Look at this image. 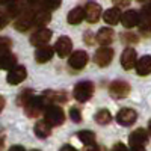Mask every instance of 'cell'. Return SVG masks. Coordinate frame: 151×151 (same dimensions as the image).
<instances>
[{
    "label": "cell",
    "instance_id": "obj_39",
    "mask_svg": "<svg viewBox=\"0 0 151 151\" xmlns=\"http://www.w3.org/2000/svg\"><path fill=\"white\" fill-rule=\"evenodd\" d=\"M9 151H26V150H24L21 145H14V147L9 148Z\"/></svg>",
    "mask_w": 151,
    "mask_h": 151
},
{
    "label": "cell",
    "instance_id": "obj_29",
    "mask_svg": "<svg viewBox=\"0 0 151 151\" xmlns=\"http://www.w3.org/2000/svg\"><path fill=\"white\" fill-rule=\"evenodd\" d=\"M141 20H151V0L147 2V5L142 8V11L139 12Z\"/></svg>",
    "mask_w": 151,
    "mask_h": 151
},
{
    "label": "cell",
    "instance_id": "obj_33",
    "mask_svg": "<svg viewBox=\"0 0 151 151\" xmlns=\"http://www.w3.org/2000/svg\"><path fill=\"white\" fill-rule=\"evenodd\" d=\"M8 23H9L8 14H6V12H3V11H0V30L5 29V27L8 26Z\"/></svg>",
    "mask_w": 151,
    "mask_h": 151
},
{
    "label": "cell",
    "instance_id": "obj_31",
    "mask_svg": "<svg viewBox=\"0 0 151 151\" xmlns=\"http://www.w3.org/2000/svg\"><path fill=\"white\" fill-rule=\"evenodd\" d=\"M122 41L125 44H136L137 41H139V38H137L134 33H124L122 35Z\"/></svg>",
    "mask_w": 151,
    "mask_h": 151
},
{
    "label": "cell",
    "instance_id": "obj_2",
    "mask_svg": "<svg viewBox=\"0 0 151 151\" xmlns=\"http://www.w3.org/2000/svg\"><path fill=\"white\" fill-rule=\"evenodd\" d=\"M45 100H44V97L42 95H30L29 97V100L26 103L23 104V107H24V112H26V115L29 116V118H36L40 113L45 109Z\"/></svg>",
    "mask_w": 151,
    "mask_h": 151
},
{
    "label": "cell",
    "instance_id": "obj_24",
    "mask_svg": "<svg viewBox=\"0 0 151 151\" xmlns=\"http://www.w3.org/2000/svg\"><path fill=\"white\" fill-rule=\"evenodd\" d=\"M83 20H85V12H83V8L76 6L74 9H71V11L68 12L67 21H68L70 24H80Z\"/></svg>",
    "mask_w": 151,
    "mask_h": 151
},
{
    "label": "cell",
    "instance_id": "obj_26",
    "mask_svg": "<svg viewBox=\"0 0 151 151\" xmlns=\"http://www.w3.org/2000/svg\"><path fill=\"white\" fill-rule=\"evenodd\" d=\"M94 119L98 122V124H101V125H106L112 121V115H110V112L107 109H100L95 115H94Z\"/></svg>",
    "mask_w": 151,
    "mask_h": 151
},
{
    "label": "cell",
    "instance_id": "obj_30",
    "mask_svg": "<svg viewBox=\"0 0 151 151\" xmlns=\"http://www.w3.org/2000/svg\"><path fill=\"white\" fill-rule=\"evenodd\" d=\"M70 118H71L74 122H80V121H82V112H80V109L73 107V109L70 110Z\"/></svg>",
    "mask_w": 151,
    "mask_h": 151
},
{
    "label": "cell",
    "instance_id": "obj_46",
    "mask_svg": "<svg viewBox=\"0 0 151 151\" xmlns=\"http://www.w3.org/2000/svg\"><path fill=\"white\" fill-rule=\"evenodd\" d=\"M32 151H40V150H32Z\"/></svg>",
    "mask_w": 151,
    "mask_h": 151
},
{
    "label": "cell",
    "instance_id": "obj_32",
    "mask_svg": "<svg viewBox=\"0 0 151 151\" xmlns=\"http://www.w3.org/2000/svg\"><path fill=\"white\" fill-rule=\"evenodd\" d=\"M32 94H33V92H32V91H29V89H27V91H23V92L18 95V104H20V106H23V104L29 100V97H30Z\"/></svg>",
    "mask_w": 151,
    "mask_h": 151
},
{
    "label": "cell",
    "instance_id": "obj_13",
    "mask_svg": "<svg viewBox=\"0 0 151 151\" xmlns=\"http://www.w3.org/2000/svg\"><path fill=\"white\" fill-rule=\"evenodd\" d=\"M53 55H55V48L52 45H47V44L38 45L35 50V60L38 64H45L53 58Z\"/></svg>",
    "mask_w": 151,
    "mask_h": 151
},
{
    "label": "cell",
    "instance_id": "obj_42",
    "mask_svg": "<svg viewBox=\"0 0 151 151\" xmlns=\"http://www.w3.org/2000/svg\"><path fill=\"white\" fill-rule=\"evenodd\" d=\"M3 137H0V151H3Z\"/></svg>",
    "mask_w": 151,
    "mask_h": 151
},
{
    "label": "cell",
    "instance_id": "obj_44",
    "mask_svg": "<svg viewBox=\"0 0 151 151\" xmlns=\"http://www.w3.org/2000/svg\"><path fill=\"white\" fill-rule=\"evenodd\" d=\"M148 134H151V121H150V124H148Z\"/></svg>",
    "mask_w": 151,
    "mask_h": 151
},
{
    "label": "cell",
    "instance_id": "obj_36",
    "mask_svg": "<svg viewBox=\"0 0 151 151\" xmlns=\"http://www.w3.org/2000/svg\"><path fill=\"white\" fill-rule=\"evenodd\" d=\"M29 6H32V8H38L40 9V5H41V0H24Z\"/></svg>",
    "mask_w": 151,
    "mask_h": 151
},
{
    "label": "cell",
    "instance_id": "obj_8",
    "mask_svg": "<svg viewBox=\"0 0 151 151\" xmlns=\"http://www.w3.org/2000/svg\"><path fill=\"white\" fill-rule=\"evenodd\" d=\"M55 53L59 58H67L71 55V50H73V42L68 36H60L59 40L55 44Z\"/></svg>",
    "mask_w": 151,
    "mask_h": 151
},
{
    "label": "cell",
    "instance_id": "obj_34",
    "mask_svg": "<svg viewBox=\"0 0 151 151\" xmlns=\"http://www.w3.org/2000/svg\"><path fill=\"white\" fill-rule=\"evenodd\" d=\"M130 2L132 0H113V3H115L116 8H125L130 5Z\"/></svg>",
    "mask_w": 151,
    "mask_h": 151
},
{
    "label": "cell",
    "instance_id": "obj_28",
    "mask_svg": "<svg viewBox=\"0 0 151 151\" xmlns=\"http://www.w3.org/2000/svg\"><path fill=\"white\" fill-rule=\"evenodd\" d=\"M60 2L62 0H41V5H40V9H45V11H55L60 6Z\"/></svg>",
    "mask_w": 151,
    "mask_h": 151
},
{
    "label": "cell",
    "instance_id": "obj_27",
    "mask_svg": "<svg viewBox=\"0 0 151 151\" xmlns=\"http://www.w3.org/2000/svg\"><path fill=\"white\" fill-rule=\"evenodd\" d=\"M77 137H79V141L85 145H89V144H95V134L94 132L91 130H82L77 133Z\"/></svg>",
    "mask_w": 151,
    "mask_h": 151
},
{
    "label": "cell",
    "instance_id": "obj_9",
    "mask_svg": "<svg viewBox=\"0 0 151 151\" xmlns=\"http://www.w3.org/2000/svg\"><path fill=\"white\" fill-rule=\"evenodd\" d=\"M139 12L134 11V9H129V11H125L124 14H121V18L119 21L122 23V26L125 29H133L136 26H139Z\"/></svg>",
    "mask_w": 151,
    "mask_h": 151
},
{
    "label": "cell",
    "instance_id": "obj_11",
    "mask_svg": "<svg viewBox=\"0 0 151 151\" xmlns=\"http://www.w3.org/2000/svg\"><path fill=\"white\" fill-rule=\"evenodd\" d=\"M83 12H85V18L86 21L89 23H97L101 17V6L95 2H88L86 6L83 8Z\"/></svg>",
    "mask_w": 151,
    "mask_h": 151
},
{
    "label": "cell",
    "instance_id": "obj_16",
    "mask_svg": "<svg viewBox=\"0 0 151 151\" xmlns=\"http://www.w3.org/2000/svg\"><path fill=\"white\" fill-rule=\"evenodd\" d=\"M17 65V58L8 48H0V70H11Z\"/></svg>",
    "mask_w": 151,
    "mask_h": 151
},
{
    "label": "cell",
    "instance_id": "obj_1",
    "mask_svg": "<svg viewBox=\"0 0 151 151\" xmlns=\"http://www.w3.org/2000/svg\"><path fill=\"white\" fill-rule=\"evenodd\" d=\"M44 121L50 125V127H58V125L64 124L65 113L56 104H47L45 109H44Z\"/></svg>",
    "mask_w": 151,
    "mask_h": 151
},
{
    "label": "cell",
    "instance_id": "obj_6",
    "mask_svg": "<svg viewBox=\"0 0 151 151\" xmlns=\"http://www.w3.org/2000/svg\"><path fill=\"white\" fill-rule=\"evenodd\" d=\"M8 71L9 73L6 76V80L11 85H20L21 82H24V80H26V77H27V71H26V68H24L23 65H15V67H12Z\"/></svg>",
    "mask_w": 151,
    "mask_h": 151
},
{
    "label": "cell",
    "instance_id": "obj_37",
    "mask_svg": "<svg viewBox=\"0 0 151 151\" xmlns=\"http://www.w3.org/2000/svg\"><path fill=\"white\" fill-rule=\"evenodd\" d=\"M112 151H129V150H127V147H125L124 144H115L113 148H112Z\"/></svg>",
    "mask_w": 151,
    "mask_h": 151
},
{
    "label": "cell",
    "instance_id": "obj_40",
    "mask_svg": "<svg viewBox=\"0 0 151 151\" xmlns=\"http://www.w3.org/2000/svg\"><path fill=\"white\" fill-rule=\"evenodd\" d=\"M130 151H147V150L144 148V145H136V147H132Z\"/></svg>",
    "mask_w": 151,
    "mask_h": 151
},
{
    "label": "cell",
    "instance_id": "obj_12",
    "mask_svg": "<svg viewBox=\"0 0 151 151\" xmlns=\"http://www.w3.org/2000/svg\"><path fill=\"white\" fill-rule=\"evenodd\" d=\"M137 118V113L136 110L130 109V107H124L118 112V115H116V121L119 125H124V127H129V125H132Z\"/></svg>",
    "mask_w": 151,
    "mask_h": 151
},
{
    "label": "cell",
    "instance_id": "obj_17",
    "mask_svg": "<svg viewBox=\"0 0 151 151\" xmlns=\"http://www.w3.org/2000/svg\"><path fill=\"white\" fill-rule=\"evenodd\" d=\"M148 141V133L144 129H136L134 132L130 133L129 136V144L130 147H136V145H145V142Z\"/></svg>",
    "mask_w": 151,
    "mask_h": 151
},
{
    "label": "cell",
    "instance_id": "obj_5",
    "mask_svg": "<svg viewBox=\"0 0 151 151\" xmlns=\"http://www.w3.org/2000/svg\"><path fill=\"white\" fill-rule=\"evenodd\" d=\"M109 94L115 100L125 98L130 94V85L127 82H124V80H115V82H112L109 85Z\"/></svg>",
    "mask_w": 151,
    "mask_h": 151
},
{
    "label": "cell",
    "instance_id": "obj_4",
    "mask_svg": "<svg viewBox=\"0 0 151 151\" xmlns=\"http://www.w3.org/2000/svg\"><path fill=\"white\" fill-rule=\"evenodd\" d=\"M33 12L35 9H26L21 12L18 17H15V23H14V27L18 30V32H26L29 30L32 26H33Z\"/></svg>",
    "mask_w": 151,
    "mask_h": 151
},
{
    "label": "cell",
    "instance_id": "obj_23",
    "mask_svg": "<svg viewBox=\"0 0 151 151\" xmlns=\"http://www.w3.org/2000/svg\"><path fill=\"white\" fill-rule=\"evenodd\" d=\"M121 18V11L115 6V8H109L104 14H103V20L106 24H110V26H115V24L119 23Z\"/></svg>",
    "mask_w": 151,
    "mask_h": 151
},
{
    "label": "cell",
    "instance_id": "obj_18",
    "mask_svg": "<svg viewBox=\"0 0 151 151\" xmlns=\"http://www.w3.org/2000/svg\"><path fill=\"white\" fill-rule=\"evenodd\" d=\"M113 38H115V32H113L110 27H103V29H100L98 33L95 35V41L100 45H109V44H112Z\"/></svg>",
    "mask_w": 151,
    "mask_h": 151
},
{
    "label": "cell",
    "instance_id": "obj_38",
    "mask_svg": "<svg viewBox=\"0 0 151 151\" xmlns=\"http://www.w3.org/2000/svg\"><path fill=\"white\" fill-rule=\"evenodd\" d=\"M59 151H77V150H76L74 147H71L70 144H65V145H62V147H60Z\"/></svg>",
    "mask_w": 151,
    "mask_h": 151
},
{
    "label": "cell",
    "instance_id": "obj_20",
    "mask_svg": "<svg viewBox=\"0 0 151 151\" xmlns=\"http://www.w3.org/2000/svg\"><path fill=\"white\" fill-rule=\"evenodd\" d=\"M52 20V14L50 11H45V9H35L33 12V26H45L47 23H50Z\"/></svg>",
    "mask_w": 151,
    "mask_h": 151
},
{
    "label": "cell",
    "instance_id": "obj_43",
    "mask_svg": "<svg viewBox=\"0 0 151 151\" xmlns=\"http://www.w3.org/2000/svg\"><path fill=\"white\" fill-rule=\"evenodd\" d=\"M9 2V0H0V5H6Z\"/></svg>",
    "mask_w": 151,
    "mask_h": 151
},
{
    "label": "cell",
    "instance_id": "obj_15",
    "mask_svg": "<svg viewBox=\"0 0 151 151\" xmlns=\"http://www.w3.org/2000/svg\"><path fill=\"white\" fill-rule=\"evenodd\" d=\"M136 60H137V55H136V50L132 48V47H127L122 52L121 55V67L124 70H132L136 64Z\"/></svg>",
    "mask_w": 151,
    "mask_h": 151
},
{
    "label": "cell",
    "instance_id": "obj_10",
    "mask_svg": "<svg viewBox=\"0 0 151 151\" xmlns=\"http://www.w3.org/2000/svg\"><path fill=\"white\" fill-rule=\"evenodd\" d=\"M88 53L83 52V50H77V52H74L70 59H68V65L73 68V70H82L86 67L88 64Z\"/></svg>",
    "mask_w": 151,
    "mask_h": 151
},
{
    "label": "cell",
    "instance_id": "obj_22",
    "mask_svg": "<svg viewBox=\"0 0 151 151\" xmlns=\"http://www.w3.org/2000/svg\"><path fill=\"white\" fill-rule=\"evenodd\" d=\"M44 100L45 104H52V103H65L67 101V94L62 91H47L44 92Z\"/></svg>",
    "mask_w": 151,
    "mask_h": 151
},
{
    "label": "cell",
    "instance_id": "obj_7",
    "mask_svg": "<svg viewBox=\"0 0 151 151\" xmlns=\"http://www.w3.org/2000/svg\"><path fill=\"white\" fill-rule=\"evenodd\" d=\"M94 59H95V64L98 67H107L113 59V50L107 45H103L101 48H98L95 52Z\"/></svg>",
    "mask_w": 151,
    "mask_h": 151
},
{
    "label": "cell",
    "instance_id": "obj_21",
    "mask_svg": "<svg viewBox=\"0 0 151 151\" xmlns=\"http://www.w3.org/2000/svg\"><path fill=\"white\" fill-rule=\"evenodd\" d=\"M136 73L139 76H148L151 74V56H142L139 60H136Z\"/></svg>",
    "mask_w": 151,
    "mask_h": 151
},
{
    "label": "cell",
    "instance_id": "obj_3",
    "mask_svg": "<svg viewBox=\"0 0 151 151\" xmlns=\"http://www.w3.org/2000/svg\"><path fill=\"white\" fill-rule=\"evenodd\" d=\"M73 95L79 103H86L88 100H91V97L94 95V83L89 82V80L79 82L74 86Z\"/></svg>",
    "mask_w": 151,
    "mask_h": 151
},
{
    "label": "cell",
    "instance_id": "obj_45",
    "mask_svg": "<svg viewBox=\"0 0 151 151\" xmlns=\"http://www.w3.org/2000/svg\"><path fill=\"white\" fill-rule=\"evenodd\" d=\"M137 2H141V3H147V2H150V0H137Z\"/></svg>",
    "mask_w": 151,
    "mask_h": 151
},
{
    "label": "cell",
    "instance_id": "obj_41",
    "mask_svg": "<svg viewBox=\"0 0 151 151\" xmlns=\"http://www.w3.org/2000/svg\"><path fill=\"white\" fill-rule=\"evenodd\" d=\"M5 104H6V101H5V98L0 95V113H2V110L5 109Z\"/></svg>",
    "mask_w": 151,
    "mask_h": 151
},
{
    "label": "cell",
    "instance_id": "obj_35",
    "mask_svg": "<svg viewBox=\"0 0 151 151\" xmlns=\"http://www.w3.org/2000/svg\"><path fill=\"white\" fill-rule=\"evenodd\" d=\"M83 151H101V148H100L97 144H89V145H85Z\"/></svg>",
    "mask_w": 151,
    "mask_h": 151
},
{
    "label": "cell",
    "instance_id": "obj_19",
    "mask_svg": "<svg viewBox=\"0 0 151 151\" xmlns=\"http://www.w3.org/2000/svg\"><path fill=\"white\" fill-rule=\"evenodd\" d=\"M24 8L26 6H24V3L21 0H9L6 3V14L9 18H15L24 11Z\"/></svg>",
    "mask_w": 151,
    "mask_h": 151
},
{
    "label": "cell",
    "instance_id": "obj_14",
    "mask_svg": "<svg viewBox=\"0 0 151 151\" xmlns=\"http://www.w3.org/2000/svg\"><path fill=\"white\" fill-rule=\"evenodd\" d=\"M53 32L50 30V29H45V27H41V29H38L32 36H30V44L38 47V45H44L50 41V38H52Z\"/></svg>",
    "mask_w": 151,
    "mask_h": 151
},
{
    "label": "cell",
    "instance_id": "obj_25",
    "mask_svg": "<svg viewBox=\"0 0 151 151\" xmlns=\"http://www.w3.org/2000/svg\"><path fill=\"white\" fill-rule=\"evenodd\" d=\"M33 132L36 134V137H41V139H45V137L50 136L52 133V127L45 122V121H38L33 127Z\"/></svg>",
    "mask_w": 151,
    "mask_h": 151
}]
</instances>
